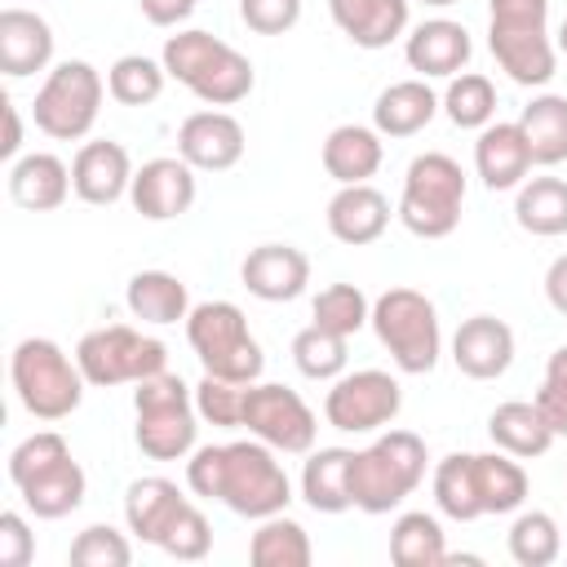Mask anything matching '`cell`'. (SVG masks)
<instances>
[{
    "label": "cell",
    "instance_id": "cell-27",
    "mask_svg": "<svg viewBox=\"0 0 567 567\" xmlns=\"http://www.w3.org/2000/svg\"><path fill=\"white\" fill-rule=\"evenodd\" d=\"M350 447H310L306 465H301V501L315 514H346L354 509V492H350Z\"/></svg>",
    "mask_w": 567,
    "mask_h": 567
},
{
    "label": "cell",
    "instance_id": "cell-8",
    "mask_svg": "<svg viewBox=\"0 0 567 567\" xmlns=\"http://www.w3.org/2000/svg\"><path fill=\"white\" fill-rule=\"evenodd\" d=\"M461 208H465V168L443 151L416 155L403 173V195L394 217L416 239H447L461 226Z\"/></svg>",
    "mask_w": 567,
    "mask_h": 567
},
{
    "label": "cell",
    "instance_id": "cell-49",
    "mask_svg": "<svg viewBox=\"0 0 567 567\" xmlns=\"http://www.w3.org/2000/svg\"><path fill=\"white\" fill-rule=\"evenodd\" d=\"M137 9L151 27H182L195 13V0H137Z\"/></svg>",
    "mask_w": 567,
    "mask_h": 567
},
{
    "label": "cell",
    "instance_id": "cell-14",
    "mask_svg": "<svg viewBox=\"0 0 567 567\" xmlns=\"http://www.w3.org/2000/svg\"><path fill=\"white\" fill-rule=\"evenodd\" d=\"M244 430L261 443H270L284 456H306L319 439V421L310 403L279 381H252L244 394Z\"/></svg>",
    "mask_w": 567,
    "mask_h": 567
},
{
    "label": "cell",
    "instance_id": "cell-52",
    "mask_svg": "<svg viewBox=\"0 0 567 567\" xmlns=\"http://www.w3.org/2000/svg\"><path fill=\"white\" fill-rule=\"evenodd\" d=\"M554 44H558V53H563V58H567V18H563V22H558V35H554Z\"/></svg>",
    "mask_w": 567,
    "mask_h": 567
},
{
    "label": "cell",
    "instance_id": "cell-43",
    "mask_svg": "<svg viewBox=\"0 0 567 567\" xmlns=\"http://www.w3.org/2000/svg\"><path fill=\"white\" fill-rule=\"evenodd\" d=\"M244 394H248V385L204 372L199 385H195V412H199V421H208V425L239 430V425H244Z\"/></svg>",
    "mask_w": 567,
    "mask_h": 567
},
{
    "label": "cell",
    "instance_id": "cell-46",
    "mask_svg": "<svg viewBox=\"0 0 567 567\" xmlns=\"http://www.w3.org/2000/svg\"><path fill=\"white\" fill-rule=\"evenodd\" d=\"M532 403L540 408V416L549 421L554 434H567V346H558V350L549 354L545 381H540V390H536Z\"/></svg>",
    "mask_w": 567,
    "mask_h": 567
},
{
    "label": "cell",
    "instance_id": "cell-44",
    "mask_svg": "<svg viewBox=\"0 0 567 567\" xmlns=\"http://www.w3.org/2000/svg\"><path fill=\"white\" fill-rule=\"evenodd\" d=\"M159 549L168 554V558H177V563H199V558H208V549H213V527H208V518H204V509L199 505H182V514L168 523V532L159 536Z\"/></svg>",
    "mask_w": 567,
    "mask_h": 567
},
{
    "label": "cell",
    "instance_id": "cell-19",
    "mask_svg": "<svg viewBox=\"0 0 567 567\" xmlns=\"http://www.w3.org/2000/svg\"><path fill=\"white\" fill-rule=\"evenodd\" d=\"M470 53H474V40L452 18H425L403 40V58H408V66L421 80H452V75H461Z\"/></svg>",
    "mask_w": 567,
    "mask_h": 567
},
{
    "label": "cell",
    "instance_id": "cell-21",
    "mask_svg": "<svg viewBox=\"0 0 567 567\" xmlns=\"http://www.w3.org/2000/svg\"><path fill=\"white\" fill-rule=\"evenodd\" d=\"M474 173L487 190H518L532 173V151L518 120H492L474 142Z\"/></svg>",
    "mask_w": 567,
    "mask_h": 567
},
{
    "label": "cell",
    "instance_id": "cell-2",
    "mask_svg": "<svg viewBox=\"0 0 567 567\" xmlns=\"http://www.w3.org/2000/svg\"><path fill=\"white\" fill-rule=\"evenodd\" d=\"M159 62H164L168 80H177L182 89H190L204 106H235L257 84L252 62L235 44H226L221 35L199 31V27L173 31L164 40V49H159Z\"/></svg>",
    "mask_w": 567,
    "mask_h": 567
},
{
    "label": "cell",
    "instance_id": "cell-35",
    "mask_svg": "<svg viewBox=\"0 0 567 567\" xmlns=\"http://www.w3.org/2000/svg\"><path fill=\"white\" fill-rule=\"evenodd\" d=\"M514 221L540 239L567 235V182L563 177H527L514 199Z\"/></svg>",
    "mask_w": 567,
    "mask_h": 567
},
{
    "label": "cell",
    "instance_id": "cell-9",
    "mask_svg": "<svg viewBox=\"0 0 567 567\" xmlns=\"http://www.w3.org/2000/svg\"><path fill=\"white\" fill-rule=\"evenodd\" d=\"M372 332L377 341L390 350L394 368L408 377H425L434 372L439 354H443V328H439V310L425 292L416 288H385L372 301Z\"/></svg>",
    "mask_w": 567,
    "mask_h": 567
},
{
    "label": "cell",
    "instance_id": "cell-48",
    "mask_svg": "<svg viewBox=\"0 0 567 567\" xmlns=\"http://www.w3.org/2000/svg\"><path fill=\"white\" fill-rule=\"evenodd\" d=\"M35 558V532L18 509L0 514V567H27Z\"/></svg>",
    "mask_w": 567,
    "mask_h": 567
},
{
    "label": "cell",
    "instance_id": "cell-26",
    "mask_svg": "<svg viewBox=\"0 0 567 567\" xmlns=\"http://www.w3.org/2000/svg\"><path fill=\"white\" fill-rule=\"evenodd\" d=\"M323 173L337 182V186H354V182H368L381 159H385V142L372 124H337L328 137H323Z\"/></svg>",
    "mask_w": 567,
    "mask_h": 567
},
{
    "label": "cell",
    "instance_id": "cell-5",
    "mask_svg": "<svg viewBox=\"0 0 567 567\" xmlns=\"http://www.w3.org/2000/svg\"><path fill=\"white\" fill-rule=\"evenodd\" d=\"M425 439L412 430H385L350 461V492L354 509L363 514H390L399 509L421 483H425Z\"/></svg>",
    "mask_w": 567,
    "mask_h": 567
},
{
    "label": "cell",
    "instance_id": "cell-39",
    "mask_svg": "<svg viewBox=\"0 0 567 567\" xmlns=\"http://www.w3.org/2000/svg\"><path fill=\"white\" fill-rule=\"evenodd\" d=\"M443 111L456 128H487L496 120V84L483 71H461L443 89Z\"/></svg>",
    "mask_w": 567,
    "mask_h": 567
},
{
    "label": "cell",
    "instance_id": "cell-13",
    "mask_svg": "<svg viewBox=\"0 0 567 567\" xmlns=\"http://www.w3.org/2000/svg\"><path fill=\"white\" fill-rule=\"evenodd\" d=\"M399 408H403V385L381 368L341 372L323 394V421L341 434H377L394 425Z\"/></svg>",
    "mask_w": 567,
    "mask_h": 567
},
{
    "label": "cell",
    "instance_id": "cell-12",
    "mask_svg": "<svg viewBox=\"0 0 567 567\" xmlns=\"http://www.w3.org/2000/svg\"><path fill=\"white\" fill-rule=\"evenodd\" d=\"M75 363L89 385L111 390V385H137L146 377L168 372V346L159 337H146L128 323H106L80 337Z\"/></svg>",
    "mask_w": 567,
    "mask_h": 567
},
{
    "label": "cell",
    "instance_id": "cell-24",
    "mask_svg": "<svg viewBox=\"0 0 567 567\" xmlns=\"http://www.w3.org/2000/svg\"><path fill=\"white\" fill-rule=\"evenodd\" d=\"M328 13L354 49H385L408 31L412 0H328Z\"/></svg>",
    "mask_w": 567,
    "mask_h": 567
},
{
    "label": "cell",
    "instance_id": "cell-51",
    "mask_svg": "<svg viewBox=\"0 0 567 567\" xmlns=\"http://www.w3.org/2000/svg\"><path fill=\"white\" fill-rule=\"evenodd\" d=\"M0 111H4V142H0V155L13 164V159H18V151H22V120H18L13 97H0Z\"/></svg>",
    "mask_w": 567,
    "mask_h": 567
},
{
    "label": "cell",
    "instance_id": "cell-38",
    "mask_svg": "<svg viewBox=\"0 0 567 567\" xmlns=\"http://www.w3.org/2000/svg\"><path fill=\"white\" fill-rule=\"evenodd\" d=\"M505 545H509V558H514L518 567H549V563H558V554H563V532H558L554 514H545V509H523V514L509 523Z\"/></svg>",
    "mask_w": 567,
    "mask_h": 567
},
{
    "label": "cell",
    "instance_id": "cell-36",
    "mask_svg": "<svg viewBox=\"0 0 567 567\" xmlns=\"http://www.w3.org/2000/svg\"><path fill=\"white\" fill-rule=\"evenodd\" d=\"M390 558L399 567H439L447 563V540L434 514L425 509H408L394 518L390 527Z\"/></svg>",
    "mask_w": 567,
    "mask_h": 567
},
{
    "label": "cell",
    "instance_id": "cell-20",
    "mask_svg": "<svg viewBox=\"0 0 567 567\" xmlns=\"http://www.w3.org/2000/svg\"><path fill=\"white\" fill-rule=\"evenodd\" d=\"M239 279L257 301H297L310 284V257L292 244H257L239 261Z\"/></svg>",
    "mask_w": 567,
    "mask_h": 567
},
{
    "label": "cell",
    "instance_id": "cell-42",
    "mask_svg": "<svg viewBox=\"0 0 567 567\" xmlns=\"http://www.w3.org/2000/svg\"><path fill=\"white\" fill-rule=\"evenodd\" d=\"M368 319H372V301L363 297L359 284H328L310 306V323L341 332V337H354Z\"/></svg>",
    "mask_w": 567,
    "mask_h": 567
},
{
    "label": "cell",
    "instance_id": "cell-7",
    "mask_svg": "<svg viewBox=\"0 0 567 567\" xmlns=\"http://www.w3.org/2000/svg\"><path fill=\"white\" fill-rule=\"evenodd\" d=\"M133 439L142 447V456L151 461H186L195 452V434H199V412H195V385H186L173 372L146 377L133 390Z\"/></svg>",
    "mask_w": 567,
    "mask_h": 567
},
{
    "label": "cell",
    "instance_id": "cell-28",
    "mask_svg": "<svg viewBox=\"0 0 567 567\" xmlns=\"http://www.w3.org/2000/svg\"><path fill=\"white\" fill-rule=\"evenodd\" d=\"M186 496L173 478H159V474H146V478H133L128 492H124V523L137 540L146 545H159V536L168 532V523L182 514Z\"/></svg>",
    "mask_w": 567,
    "mask_h": 567
},
{
    "label": "cell",
    "instance_id": "cell-29",
    "mask_svg": "<svg viewBox=\"0 0 567 567\" xmlns=\"http://www.w3.org/2000/svg\"><path fill=\"white\" fill-rule=\"evenodd\" d=\"M439 93L416 75V80H399L390 89L377 93V106H372V128L381 137H412L421 133L434 115H439Z\"/></svg>",
    "mask_w": 567,
    "mask_h": 567
},
{
    "label": "cell",
    "instance_id": "cell-45",
    "mask_svg": "<svg viewBox=\"0 0 567 567\" xmlns=\"http://www.w3.org/2000/svg\"><path fill=\"white\" fill-rule=\"evenodd\" d=\"M75 567H128L133 563V545L124 532L106 527V523H93L84 527L75 540H71V554H66Z\"/></svg>",
    "mask_w": 567,
    "mask_h": 567
},
{
    "label": "cell",
    "instance_id": "cell-47",
    "mask_svg": "<svg viewBox=\"0 0 567 567\" xmlns=\"http://www.w3.org/2000/svg\"><path fill=\"white\" fill-rule=\"evenodd\" d=\"M239 18L257 35H284L301 22V0H239Z\"/></svg>",
    "mask_w": 567,
    "mask_h": 567
},
{
    "label": "cell",
    "instance_id": "cell-50",
    "mask_svg": "<svg viewBox=\"0 0 567 567\" xmlns=\"http://www.w3.org/2000/svg\"><path fill=\"white\" fill-rule=\"evenodd\" d=\"M545 301H549L558 315H567V252L554 257L549 270H545Z\"/></svg>",
    "mask_w": 567,
    "mask_h": 567
},
{
    "label": "cell",
    "instance_id": "cell-22",
    "mask_svg": "<svg viewBox=\"0 0 567 567\" xmlns=\"http://www.w3.org/2000/svg\"><path fill=\"white\" fill-rule=\"evenodd\" d=\"M328 235L337 244L363 248L377 244L390 226V199L372 186V182H354V186H337V195L328 199Z\"/></svg>",
    "mask_w": 567,
    "mask_h": 567
},
{
    "label": "cell",
    "instance_id": "cell-33",
    "mask_svg": "<svg viewBox=\"0 0 567 567\" xmlns=\"http://www.w3.org/2000/svg\"><path fill=\"white\" fill-rule=\"evenodd\" d=\"M518 128H523V137H527L532 164L554 168V164L567 159V97H563V93H536V97L523 106Z\"/></svg>",
    "mask_w": 567,
    "mask_h": 567
},
{
    "label": "cell",
    "instance_id": "cell-10",
    "mask_svg": "<svg viewBox=\"0 0 567 567\" xmlns=\"http://www.w3.org/2000/svg\"><path fill=\"white\" fill-rule=\"evenodd\" d=\"M186 341L208 377H226L239 385L261 381L266 354L248 332V319L235 301H199L186 315Z\"/></svg>",
    "mask_w": 567,
    "mask_h": 567
},
{
    "label": "cell",
    "instance_id": "cell-18",
    "mask_svg": "<svg viewBox=\"0 0 567 567\" xmlns=\"http://www.w3.org/2000/svg\"><path fill=\"white\" fill-rule=\"evenodd\" d=\"M452 363L470 381H496L514 363V328L496 315H470L452 332Z\"/></svg>",
    "mask_w": 567,
    "mask_h": 567
},
{
    "label": "cell",
    "instance_id": "cell-4",
    "mask_svg": "<svg viewBox=\"0 0 567 567\" xmlns=\"http://www.w3.org/2000/svg\"><path fill=\"white\" fill-rule=\"evenodd\" d=\"M487 49L514 84L523 89L549 84L558 71V44L549 35V0H487Z\"/></svg>",
    "mask_w": 567,
    "mask_h": 567
},
{
    "label": "cell",
    "instance_id": "cell-53",
    "mask_svg": "<svg viewBox=\"0 0 567 567\" xmlns=\"http://www.w3.org/2000/svg\"><path fill=\"white\" fill-rule=\"evenodd\" d=\"M421 4H430V9H447V4H461V0H421Z\"/></svg>",
    "mask_w": 567,
    "mask_h": 567
},
{
    "label": "cell",
    "instance_id": "cell-41",
    "mask_svg": "<svg viewBox=\"0 0 567 567\" xmlns=\"http://www.w3.org/2000/svg\"><path fill=\"white\" fill-rule=\"evenodd\" d=\"M164 62L146 58V53H124L111 62L106 71V93L120 102V106H151L159 93H164Z\"/></svg>",
    "mask_w": 567,
    "mask_h": 567
},
{
    "label": "cell",
    "instance_id": "cell-17",
    "mask_svg": "<svg viewBox=\"0 0 567 567\" xmlns=\"http://www.w3.org/2000/svg\"><path fill=\"white\" fill-rule=\"evenodd\" d=\"M133 173H137V168H133L124 142H115V137L84 142V146L75 151V159H71V186H75V195H80L84 204H93V208H106V204L124 199L128 186H133Z\"/></svg>",
    "mask_w": 567,
    "mask_h": 567
},
{
    "label": "cell",
    "instance_id": "cell-25",
    "mask_svg": "<svg viewBox=\"0 0 567 567\" xmlns=\"http://www.w3.org/2000/svg\"><path fill=\"white\" fill-rule=\"evenodd\" d=\"M66 195H75L71 186V168L53 155V151H31L18 155L9 164V199L27 213H53L66 204Z\"/></svg>",
    "mask_w": 567,
    "mask_h": 567
},
{
    "label": "cell",
    "instance_id": "cell-15",
    "mask_svg": "<svg viewBox=\"0 0 567 567\" xmlns=\"http://www.w3.org/2000/svg\"><path fill=\"white\" fill-rule=\"evenodd\" d=\"M244 124L221 111V106H208V111H195L182 120L177 128V155L195 168V173H226L244 159Z\"/></svg>",
    "mask_w": 567,
    "mask_h": 567
},
{
    "label": "cell",
    "instance_id": "cell-11",
    "mask_svg": "<svg viewBox=\"0 0 567 567\" xmlns=\"http://www.w3.org/2000/svg\"><path fill=\"white\" fill-rule=\"evenodd\" d=\"M102 97H106L102 71L84 58H66L35 89L31 120L53 142H84L93 133L97 115H102Z\"/></svg>",
    "mask_w": 567,
    "mask_h": 567
},
{
    "label": "cell",
    "instance_id": "cell-6",
    "mask_svg": "<svg viewBox=\"0 0 567 567\" xmlns=\"http://www.w3.org/2000/svg\"><path fill=\"white\" fill-rule=\"evenodd\" d=\"M9 381L18 403L35 421H66L84 403V372L75 354H66L49 337H22L9 354Z\"/></svg>",
    "mask_w": 567,
    "mask_h": 567
},
{
    "label": "cell",
    "instance_id": "cell-37",
    "mask_svg": "<svg viewBox=\"0 0 567 567\" xmlns=\"http://www.w3.org/2000/svg\"><path fill=\"white\" fill-rule=\"evenodd\" d=\"M430 487H434V505H439L443 518H452V523H474V518H483L478 492H474V452H452V456H443V461L434 465Z\"/></svg>",
    "mask_w": 567,
    "mask_h": 567
},
{
    "label": "cell",
    "instance_id": "cell-32",
    "mask_svg": "<svg viewBox=\"0 0 567 567\" xmlns=\"http://www.w3.org/2000/svg\"><path fill=\"white\" fill-rule=\"evenodd\" d=\"M474 492L483 514H518L527 501V470L509 452H474Z\"/></svg>",
    "mask_w": 567,
    "mask_h": 567
},
{
    "label": "cell",
    "instance_id": "cell-23",
    "mask_svg": "<svg viewBox=\"0 0 567 567\" xmlns=\"http://www.w3.org/2000/svg\"><path fill=\"white\" fill-rule=\"evenodd\" d=\"M53 62V27L35 9H0V71L9 80L49 71Z\"/></svg>",
    "mask_w": 567,
    "mask_h": 567
},
{
    "label": "cell",
    "instance_id": "cell-16",
    "mask_svg": "<svg viewBox=\"0 0 567 567\" xmlns=\"http://www.w3.org/2000/svg\"><path fill=\"white\" fill-rule=\"evenodd\" d=\"M195 190H199L195 186V168L182 155H159V159H146L133 173L128 199L146 221H173V217L190 213Z\"/></svg>",
    "mask_w": 567,
    "mask_h": 567
},
{
    "label": "cell",
    "instance_id": "cell-3",
    "mask_svg": "<svg viewBox=\"0 0 567 567\" xmlns=\"http://www.w3.org/2000/svg\"><path fill=\"white\" fill-rule=\"evenodd\" d=\"M9 483L35 518H66L89 492V478L58 430H35L9 452Z\"/></svg>",
    "mask_w": 567,
    "mask_h": 567
},
{
    "label": "cell",
    "instance_id": "cell-1",
    "mask_svg": "<svg viewBox=\"0 0 567 567\" xmlns=\"http://www.w3.org/2000/svg\"><path fill=\"white\" fill-rule=\"evenodd\" d=\"M186 487L204 501H221L239 518H270L284 514L292 501V478L279 452L261 439L239 443H204L186 456Z\"/></svg>",
    "mask_w": 567,
    "mask_h": 567
},
{
    "label": "cell",
    "instance_id": "cell-34",
    "mask_svg": "<svg viewBox=\"0 0 567 567\" xmlns=\"http://www.w3.org/2000/svg\"><path fill=\"white\" fill-rule=\"evenodd\" d=\"M248 558L257 567H310L315 545L297 518L270 514V518H257V532L248 540Z\"/></svg>",
    "mask_w": 567,
    "mask_h": 567
},
{
    "label": "cell",
    "instance_id": "cell-40",
    "mask_svg": "<svg viewBox=\"0 0 567 567\" xmlns=\"http://www.w3.org/2000/svg\"><path fill=\"white\" fill-rule=\"evenodd\" d=\"M350 337L341 332H328L319 323H306L297 337H292V363L306 381H337L350 363V350H346Z\"/></svg>",
    "mask_w": 567,
    "mask_h": 567
},
{
    "label": "cell",
    "instance_id": "cell-31",
    "mask_svg": "<svg viewBox=\"0 0 567 567\" xmlns=\"http://www.w3.org/2000/svg\"><path fill=\"white\" fill-rule=\"evenodd\" d=\"M487 434H492V443H496L501 452H509V456H518V461L545 456V452L554 447V439H558V434L549 430V421L540 416V408L527 403V399L501 403V408L487 416Z\"/></svg>",
    "mask_w": 567,
    "mask_h": 567
},
{
    "label": "cell",
    "instance_id": "cell-30",
    "mask_svg": "<svg viewBox=\"0 0 567 567\" xmlns=\"http://www.w3.org/2000/svg\"><path fill=\"white\" fill-rule=\"evenodd\" d=\"M124 306L133 319L142 323H155V328H168V323H186L190 315V292L177 275L168 270H137L124 288Z\"/></svg>",
    "mask_w": 567,
    "mask_h": 567
}]
</instances>
